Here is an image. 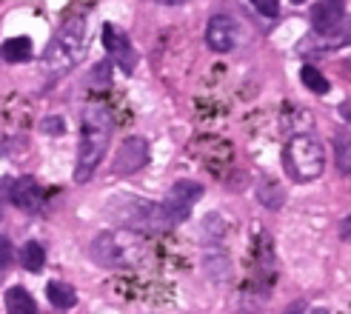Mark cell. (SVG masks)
I'll return each instance as SVG.
<instances>
[{
    "instance_id": "6da1fadb",
    "label": "cell",
    "mask_w": 351,
    "mask_h": 314,
    "mask_svg": "<svg viewBox=\"0 0 351 314\" xmlns=\"http://www.w3.org/2000/svg\"><path fill=\"white\" fill-rule=\"evenodd\" d=\"M112 137V114L106 106H89L83 112V132H80V146H77V166H75V180L86 183L100 166L103 154L109 149Z\"/></svg>"
},
{
    "instance_id": "7a4b0ae2",
    "label": "cell",
    "mask_w": 351,
    "mask_h": 314,
    "mask_svg": "<svg viewBox=\"0 0 351 314\" xmlns=\"http://www.w3.org/2000/svg\"><path fill=\"white\" fill-rule=\"evenodd\" d=\"M283 163H286V171L294 180H300V183L317 180L323 174V169H326L323 143L311 134H297L283 149Z\"/></svg>"
},
{
    "instance_id": "3957f363",
    "label": "cell",
    "mask_w": 351,
    "mask_h": 314,
    "mask_svg": "<svg viewBox=\"0 0 351 314\" xmlns=\"http://www.w3.org/2000/svg\"><path fill=\"white\" fill-rule=\"evenodd\" d=\"M83 40H86V21L83 17L66 21L60 26V32L55 34V40H51L43 51L46 69H51V72H66V69H72L75 60L83 55Z\"/></svg>"
},
{
    "instance_id": "277c9868",
    "label": "cell",
    "mask_w": 351,
    "mask_h": 314,
    "mask_svg": "<svg viewBox=\"0 0 351 314\" xmlns=\"http://www.w3.org/2000/svg\"><path fill=\"white\" fill-rule=\"evenodd\" d=\"M92 257L106 269H129L143 257V243L132 232H106L95 240Z\"/></svg>"
},
{
    "instance_id": "5b68a950",
    "label": "cell",
    "mask_w": 351,
    "mask_h": 314,
    "mask_svg": "<svg viewBox=\"0 0 351 314\" xmlns=\"http://www.w3.org/2000/svg\"><path fill=\"white\" fill-rule=\"evenodd\" d=\"M200 197H203V186H200V183H195V180H180V183H174V186H171V191H169V197H166L163 208L169 212L171 223L178 226V223H183V220L189 217L191 206H195Z\"/></svg>"
},
{
    "instance_id": "8992f818",
    "label": "cell",
    "mask_w": 351,
    "mask_h": 314,
    "mask_svg": "<svg viewBox=\"0 0 351 314\" xmlns=\"http://www.w3.org/2000/svg\"><path fill=\"white\" fill-rule=\"evenodd\" d=\"M149 160V146L143 137H129V141H123L114 160H112V171L114 174H134L137 169H143Z\"/></svg>"
},
{
    "instance_id": "52a82bcc",
    "label": "cell",
    "mask_w": 351,
    "mask_h": 314,
    "mask_svg": "<svg viewBox=\"0 0 351 314\" xmlns=\"http://www.w3.org/2000/svg\"><path fill=\"white\" fill-rule=\"evenodd\" d=\"M103 46H106V51L114 58V63L123 69L126 75H132L134 72V63H137V55H134V49H132V43H129V38L123 34L120 29H114V26H103Z\"/></svg>"
},
{
    "instance_id": "ba28073f",
    "label": "cell",
    "mask_w": 351,
    "mask_h": 314,
    "mask_svg": "<svg viewBox=\"0 0 351 314\" xmlns=\"http://www.w3.org/2000/svg\"><path fill=\"white\" fill-rule=\"evenodd\" d=\"M240 40V32L237 23L232 21L229 14H215L206 26V43L212 46L215 51H232Z\"/></svg>"
},
{
    "instance_id": "9c48e42d",
    "label": "cell",
    "mask_w": 351,
    "mask_h": 314,
    "mask_svg": "<svg viewBox=\"0 0 351 314\" xmlns=\"http://www.w3.org/2000/svg\"><path fill=\"white\" fill-rule=\"evenodd\" d=\"M346 21V0H317L311 6V23L320 34L337 29Z\"/></svg>"
},
{
    "instance_id": "30bf717a",
    "label": "cell",
    "mask_w": 351,
    "mask_h": 314,
    "mask_svg": "<svg viewBox=\"0 0 351 314\" xmlns=\"http://www.w3.org/2000/svg\"><path fill=\"white\" fill-rule=\"evenodd\" d=\"M12 203L23 212H38L43 203V189L34 178H17L12 183Z\"/></svg>"
},
{
    "instance_id": "8fae6325",
    "label": "cell",
    "mask_w": 351,
    "mask_h": 314,
    "mask_svg": "<svg viewBox=\"0 0 351 314\" xmlns=\"http://www.w3.org/2000/svg\"><path fill=\"white\" fill-rule=\"evenodd\" d=\"M6 314H38L32 294L23 286H14L6 291Z\"/></svg>"
},
{
    "instance_id": "7c38bea8",
    "label": "cell",
    "mask_w": 351,
    "mask_h": 314,
    "mask_svg": "<svg viewBox=\"0 0 351 314\" xmlns=\"http://www.w3.org/2000/svg\"><path fill=\"white\" fill-rule=\"evenodd\" d=\"M0 55H3V60H9V63H23L32 58V40L29 38H12L0 46Z\"/></svg>"
},
{
    "instance_id": "4fadbf2b",
    "label": "cell",
    "mask_w": 351,
    "mask_h": 314,
    "mask_svg": "<svg viewBox=\"0 0 351 314\" xmlns=\"http://www.w3.org/2000/svg\"><path fill=\"white\" fill-rule=\"evenodd\" d=\"M46 298L51 306H58V309H72L77 303V294L72 286H66V283H49L46 289Z\"/></svg>"
},
{
    "instance_id": "5bb4252c",
    "label": "cell",
    "mask_w": 351,
    "mask_h": 314,
    "mask_svg": "<svg viewBox=\"0 0 351 314\" xmlns=\"http://www.w3.org/2000/svg\"><path fill=\"white\" fill-rule=\"evenodd\" d=\"M351 43V17H346V21L323 34V40L317 43V49H337V46H348Z\"/></svg>"
},
{
    "instance_id": "9a60e30c",
    "label": "cell",
    "mask_w": 351,
    "mask_h": 314,
    "mask_svg": "<svg viewBox=\"0 0 351 314\" xmlns=\"http://www.w3.org/2000/svg\"><path fill=\"white\" fill-rule=\"evenodd\" d=\"M21 263H23V269H29V271H40L43 269V263H46V252H43V246L40 243H26V246L21 249Z\"/></svg>"
},
{
    "instance_id": "2e32d148",
    "label": "cell",
    "mask_w": 351,
    "mask_h": 314,
    "mask_svg": "<svg viewBox=\"0 0 351 314\" xmlns=\"http://www.w3.org/2000/svg\"><path fill=\"white\" fill-rule=\"evenodd\" d=\"M335 149H337V169L343 174H351V137L346 132L335 137Z\"/></svg>"
},
{
    "instance_id": "e0dca14e",
    "label": "cell",
    "mask_w": 351,
    "mask_h": 314,
    "mask_svg": "<svg viewBox=\"0 0 351 314\" xmlns=\"http://www.w3.org/2000/svg\"><path fill=\"white\" fill-rule=\"evenodd\" d=\"M300 77H303V83L308 86L311 92H317V95H326V92H328V80H326V77H323L314 66H303Z\"/></svg>"
},
{
    "instance_id": "ac0fdd59",
    "label": "cell",
    "mask_w": 351,
    "mask_h": 314,
    "mask_svg": "<svg viewBox=\"0 0 351 314\" xmlns=\"http://www.w3.org/2000/svg\"><path fill=\"white\" fill-rule=\"evenodd\" d=\"M252 3H254V9L260 14H266V17H277L280 14V3H277V0H252Z\"/></svg>"
},
{
    "instance_id": "d6986e66",
    "label": "cell",
    "mask_w": 351,
    "mask_h": 314,
    "mask_svg": "<svg viewBox=\"0 0 351 314\" xmlns=\"http://www.w3.org/2000/svg\"><path fill=\"white\" fill-rule=\"evenodd\" d=\"M12 260H14L12 243H9L6 237H0V269H9V266H12Z\"/></svg>"
},
{
    "instance_id": "ffe728a7",
    "label": "cell",
    "mask_w": 351,
    "mask_h": 314,
    "mask_svg": "<svg viewBox=\"0 0 351 314\" xmlns=\"http://www.w3.org/2000/svg\"><path fill=\"white\" fill-rule=\"evenodd\" d=\"M43 129L49 132V134H63V120L60 117H51V120H43Z\"/></svg>"
},
{
    "instance_id": "44dd1931",
    "label": "cell",
    "mask_w": 351,
    "mask_h": 314,
    "mask_svg": "<svg viewBox=\"0 0 351 314\" xmlns=\"http://www.w3.org/2000/svg\"><path fill=\"white\" fill-rule=\"evenodd\" d=\"M340 240H346V243H351V215L340 223Z\"/></svg>"
},
{
    "instance_id": "7402d4cb",
    "label": "cell",
    "mask_w": 351,
    "mask_h": 314,
    "mask_svg": "<svg viewBox=\"0 0 351 314\" xmlns=\"http://www.w3.org/2000/svg\"><path fill=\"white\" fill-rule=\"evenodd\" d=\"M303 309H306V303H294V306H289L286 311H280V314H303Z\"/></svg>"
},
{
    "instance_id": "603a6c76",
    "label": "cell",
    "mask_w": 351,
    "mask_h": 314,
    "mask_svg": "<svg viewBox=\"0 0 351 314\" xmlns=\"http://www.w3.org/2000/svg\"><path fill=\"white\" fill-rule=\"evenodd\" d=\"M311 314H328V311L326 309H317V311H311Z\"/></svg>"
},
{
    "instance_id": "cb8c5ba5",
    "label": "cell",
    "mask_w": 351,
    "mask_h": 314,
    "mask_svg": "<svg viewBox=\"0 0 351 314\" xmlns=\"http://www.w3.org/2000/svg\"><path fill=\"white\" fill-rule=\"evenodd\" d=\"M160 3H180V0H160Z\"/></svg>"
},
{
    "instance_id": "d4e9b609",
    "label": "cell",
    "mask_w": 351,
    "mask_h": 314,
    "mask_svg": "<svg viewBox=\"0 0 351 314\" xmlns=\"http://www.w3.org/2000/svg\"><path fill=\"white\" fill-rule=\"evenodd\" d=\"M291 3H306V0H291Z\"/></svg>"
}]
</instances>
